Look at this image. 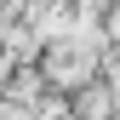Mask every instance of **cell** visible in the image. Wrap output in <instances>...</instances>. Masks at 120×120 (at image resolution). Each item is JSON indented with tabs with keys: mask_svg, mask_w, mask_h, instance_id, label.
Listing matches in <instances>:
<instances>
[{
	"mask_svg": "<svg viewBox=\"0 0 120 120\" xmlns=\"http://www.w3.org/2000/svg\"><path fill=\"white\" fill-rule=\"evenodd\" d=\"M74 120H114V92L109 86H74V109H69Z\"/></svg>",
	"mask_w": 120,
	"mask_h": 120,
	"instance_id": "obj_1",
	"label": "cell"
}]
</instances>
